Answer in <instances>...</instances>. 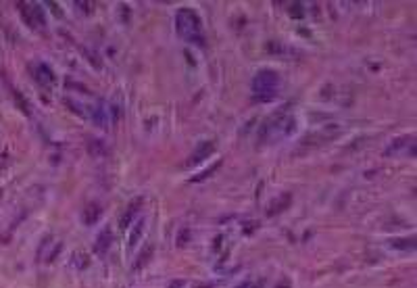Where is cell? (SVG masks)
Wrapping results in <instances>:
<instances>
[{
  "label": "cell",
  "mask_w": 417,
  "mask_h": 288,
  "mask_svg": "<svg viewBox=\"0 0 417 288\" xmlns=\"http://www.w3.org/2000/svg\"><path fill=\"white\" fill-rule=\"evenodd\" d=\"M294 129H296L294 117L288 115V109H284V111L273 113V115L263 124L261 132H259V140H261V144L273 142V140H278V138L290 136Z\"/></svg>",
  "instance_id": "cell-1"
},
{
  "label": "cell",
  "mask_w": 417,
  "mask_h": 288,
  "mask_svg": "<svg viewBox=\"0 0 417 288\" xmlns=\"http://www.w3.org/2000/svg\"><path fill=\"white\" fill-rule=\"evenodd\" d=\"M175 30L182 38L194 42V44H205V38L200 33L202 21L192 8H180L175 13Z\"/></svg>",
  "instance_id": "cell-2"
},
{
  "label": "cell",
  "mask_w": 417,
  "mask_h": 288,
  "mask_svg": "<svg viewBox=\"0 0 417 288\" xmlns=\"http://www.w3.org/2000/svg\"><path fill=\"white\" fill-rule=\"evenodd\" d=\"M280 84V77L271 69H263L253 77V92L255 94H276V88Z\"/></svg>",
  "instance_id": "cell-3"
},
{
  "label": "cell",
  "mask_w": 417,
  "mask_h": 288,
  "mask_svg": "<svg viewBox=\"0 0 417 288\" xmlns=\"http://www.w3.org/2000/svg\"><path fill=\"white\" fill-rule=\"evenodd\" d=\"M17 8L23 17V21L30 25L33 30H44L46 25V17L42 13V6L40 4H30V2H17Z\"/></svg>",
  "instance_id": "cell-4"
},
{
  "label": "cell",
  "mask_w": 417,
  "mask_h": 288,
  "mask_svg": "<svg viewBox=\"0 0 417 288\" xmlns=\"http://www.w3.org/2000/svg\"><path fill=\"white\" fill-rule=\"evenodd\" d=\"M30 71L33 75V80L38 82L40 86H52L55 84V73H52V69L46 65V63H32L30 65Z\"/></svg>",
  "instance_id": "cell-5"
},
{
  "label": "cell",
  "mask_w": 417,
  "mask_h": 288,
  "mask_svg": "<svg viewBox=\"0 0 417 288\" xmlns=\"http://www.w3.org/2000/svg\"><path fill=\"white\" fill-rule=\"evenodd\" d=\"M213 151H215V144H213L211 140H205V142H200L196 148H194V153L190 155V159L186 161V167H192V165H196L200 161H205L207 157L213 155Z\"/></svg>",
  "instance_id": "cell-6"
},
{
  "label": "cell",
  "mask_w": 417,
  "mask_h": 288,
  "mask_svg": "<svg viewBox=\"0 0 417 288\" xmlns=\"http://www.w3.org/2000/svg\"><path fill=\"white\" fill-rule=\"evenodd\" d=\"M90 117H92V121L98 128H106L111 124V115H109V107L100 100L96 107H92V113H90Z\"/></svg>",
  "instance_id": "cell-7"
},
{
  "label": "cell",
  "mask_w": 417,
  "mask_h": 288,
  "mask_svg": "<svg viewBox=\"0 0 417 288\" xmlns=\"http://www.w3.org/2000/svg\"><path fill=\"white\" fill-rule=\"evenodd\" d=\"M111 244H113V232H111V228H104L98 236H96L94 253L96 255H106V251L111 249Z\"/></svg>",
  "instance_id": "cell-8"
},
{
  "label": "cell",
  "mask_w": 417,
  "mask_h": 288,
  "mask_svg": "<svg viewBox=\"0 0 417 288\" xmlns=\"http://www.w3.org/2000/svg\"><path fill=\"white\" fill-rule=\"evenodd\" d=\"M290 203H292V194H290V192H286V194H280V196L267 207V211H265V213H267V217H276L278 213L286 211V209L290 207Z\"/></svg>",
  "instance_id": "cell-9"
},
{
  "label": "cell",
  "mask_w": 417,
  "mask_h": 288,
  "mask_svg": "<svg viewBox=\"0 0 417 288\" xmlns=\"http://www.w3.org/2000/svg\"><path fill=\"white\" fill-rule=\"evenodd\" d=\"M102 215V207L98 203H90L88 207H84V213H82V220L86 225H94L96 222L100 220Z\"/></svg>",
  "instance_id": "cell-10"
},
{
  "label": "cell",
  "mask_w": 417,
  "mask_h": 288,
  "mask_svg": "<svg viewBox=\"0 0 417 288\" xmlns=\"http://www.w3.org/2000/svg\"><path fill=\"white\" fill-rule=\"evenodd\" d=\"M415 140H413V136H403V138H396V140H392V144H390L386 151H384V155L386 157H392V155H396V153H403L407 146H411Z\"/></svg>",
  "instance_id": "cell-11"
},
{
  "label": "cell",
  "mask_w": 417,
  "mask_h": 288,
  "mask_svg": "<svg viewBox=\"0 0 417 288\" xmlns=\"http://www.w3.org/2000/svg\"><path fill=\"white\" fill-rule=\"evenodd\" d=\"M140 205H142V198H136L134 203H131L129 207H128V211L121 215V220H119V225L123 230L126 228H129V224H134V217L138 215V211H140Z\"/></svg>",
  "instance_id": "cell-12"
},
{
  "label": "cell",
  "mask_w": 417,
  "mask_h": 288,
  "mask_svg": "<svg viewBox=\"0 0 417 288\" xmlns=\"http://www.w3.org/2000/svg\"><path fill=\"white\" fill-rule=\"evenodd\" d=\"M153 253H155V247L153 244H146L144 249H142V253L138 255V259H136V263L131 265V272H140L142 267H144L148 261H150V257H153Z\"/></svg>",
  "instance_id": "cell-13"
},
{
  "label": "cell",
  "mask_w": 417,
  "mask_h": 288,
  "mask_svg": "<svg viewBox=\"0 0 417 288\" xmlns=\"http://www.w3.org/2000/svg\"><path fill=\"white\" fill-rule=\"evenodd\" d=\"M88 153L98 159V157L109 155V148H106V144L102 140H98V138H90V142H88Z\"/></svg>",
  "instance_id": "cell-14"
},
{
  "label": "cell",
  "mask_w": 417,
  "mask_h": 288,
  "mask_svg": "<svg viewBox=\"0 0 417 288\" xmlns=\"http://www.w3.org/2000/svg\"><path fill=\"white\" fill-rule=\"evenodd\" d=\"M417 247V238L409 236V238H394L392 240V249L396 251H413Z\"/></svg>",
  "instance_id": "cell-15"
},
{
  "label": "cell",
  "mask_w": 417,
  "mask_h": 288,
  "mask_svg": "<svg viewBox=\"0 0 417 288\" xmlns=\"http://www.w3.org/2000/svg\"><path fill=\"white\" fill-rule=\"evenodd\" d=\"M71 265H73L77 272H84V267L90 265V259H88L86 253H73V257H71Z\"/></svg>",
  "instance_id": "cell-16"
},
{
  "label": "cell",
  "mask_w": 417,
  "mask_h": 288,
  "mask_svg": "<svg viewBox=\"0 0 417 288\" xmlns=\"http://www.w3.org/2000/svg\"><path fill=\"white\" fill-rule=\"evenodd\" d=\"M142 232H144V220H138V222L134 224V230H131V234H129V249L136 247V244L140 242Z\"/></svg>",
  "instance_id": "cell-17"
},
{
  "label": "cell",
  "mask_w": 417,
  "mask_h": 288,
  "mask_svg": "<svg viewBox=\"0 0 417 288\" xmlns=\"http://www.w3.org/2000/svg\"><path fill=\"white\" fill-rule=\"evenodd\" d=\"M219 165H221V161H217L215 165H211V167H209V169H205V171H202V173H200V176H194V178H192V182H200V180H205V178H209V176H211V173H213V171H217V167H219Z\"/></svg>",
  "instance_id": "cell-18"
},
{
  "label": "cell",
  "mask_w": 417,
  "mask_h": 288,
  "mask_svg": "<svg viewBox=\"0 0 417 288\" xmlns=\"http://www.w3.org/2000/svg\"><path fill=\"white\" fill-rule=\"evenodd\" d=\"M288 13H290L292 17H294V19H300V17L305 15V11H303V4H296V2H294V4H290Z\"/></svg>",
  "instance_id": "cell-19"
},
{
  "label": "cell",
  "mask_w": 417,
  "mask_h": 288,
  "mask_svg": "<svg viewBox=\"0 0 417 288\" xmlns=\"http://www.w3.org/2000/svg\"><path fill=\"white\" fill-rule=\"evenodd\" d=\"M265 280H259V282H242L240 286H236V288H263Z\"/></svg>",
  "instance_id": "cell-20"
},
{
  "label": "cell",
  "mask_w": 417,
  "mask_h": 288,
  "mask_svg": "<svg viewBox=\"0 0 417 288\" xmlns=\"http://www.w3.org/2000/svg\"><path fill=\"white\" fill-rule=\"evenodd\" d=\"M184 286H186V282H184V280H173V282H171L169 286H167V288H184Z\"/></svg>",
  "instance_id": "cell-21"
},
{
  "label": "cell",
  "mask_w": 417,
  "mask_h": 288,
  "mask_svg": "<svg viewBox=\"0 0 417 288\" xmlns=\"http://www.w3.org/2000/svg\"><path fill=\"white\" fill-rule=\"evenodd\" d=\"M278 288H290V282H288V280H284V282H280V284H278Z\"/></svg>",
  "instance_id": "cell-22"
}]
</instances>
